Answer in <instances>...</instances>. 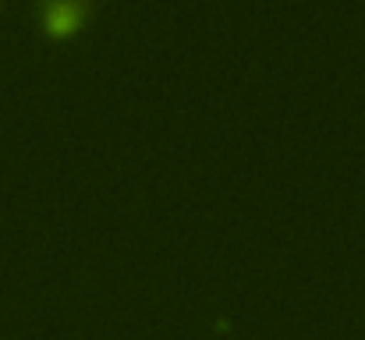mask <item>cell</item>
<instances>
[{
	"label": "cell",
	"mask_w": 365,
	"mask_h": 340,
	"mask_svg": "<svg viewBox=\"0 0 365 340\" xmlns=\"http://www.w3.org/2000/svg\"><path fill=\"white\" fill-rule=\"evenodd\" d=\"M82 14H86V4H71V0H61V4H46V7H43V25H46L50 32L64 36V32L78 29Z\"/></svg>",
	"instance_id": "1"
}]
</instances>
